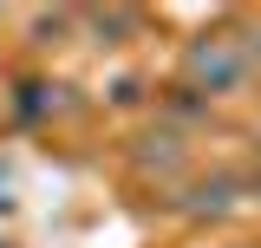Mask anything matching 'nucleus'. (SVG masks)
<instances>
[{"label":"nucleus","instance_id":"1","mask_svg":"<svg viewBox=\"0 0 261 248\" xmlns=\"http://www.w3.org/2000/svg\"><path fill=\"white\" fill-rule=\"evenodd\" d=\"M196 72H202V79H216V92H235V79H242V59H235L222 39H216V46H196Z\"/></svg>","mask_w":261,"mask_h":248}]
</instances>
